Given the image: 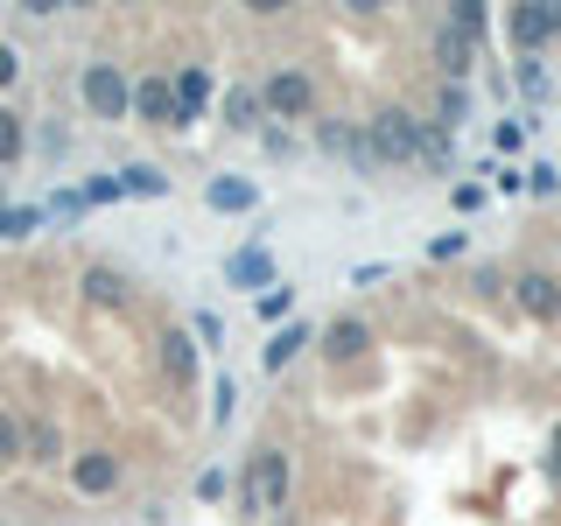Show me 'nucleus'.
Wrapping results in <instances>:
<instances>
[{"label": "nucleus", "instance_id": "f257e3e1", "mask_svg": "<svg viewBox=\"0 0 561 526\" xmlns=\"http://www.w3.org/2000/svg\"><path fill=\"white\" fill-rule=\"evenodd\" d=\"M295 499V456L280 443H253V456H245L239 470V513L245 519H280Z\"/></svg>", "mask_w": 561, "mask_h": 526}, {"label": "nucleus", "instance_id": "f03ea898", "mask_svg": "<svg viewBox=\"0 0 561 526\" xmlns=\"http://www.w3.org/2000/svg\"><path fill=\"white\" fill-rule=\"evenodd\" d=\"M421 127H428V113H414V105H379L373 119H358L365 148H373L379 169H414L421 162Z\"/></svg>", "mask_w": 561, "mask_h": 526}, {"label": "nucleus", "instance_id": "7ed1b4c3", "mask_svg": "<svg viewBox=\"0 0 561 526\" xmlns=\"http://www.w3.org/2000/svg\"><path fill=\"white\" fill-rule=\"evenodd\" d=\"M78 99H84L92 119H105V127H127V119H134V84H127V70L105 64V57H92L78 70Z\"/></svg>", "mask_w": 561, "mask_h": 526}, {"label": "nucleus", "instance_id": "20e7f679", "mask_svg": "<svg viewBox=\"0 0 561 526\" xmlns=\"http://www.w3.org/2000/svg\"><path fill=\"white\" fill-rule=\"evenodd\" d=\"M260 113L288 119V127L316 119V78H309V64H274L267 78H260Z\"/></svg>", "mask_w": 561, "mask_h": 526}, {"label": "nucleus", "instance_id": "39448f33", "mask_svg": "<svg viewBox=\"0 0 561 526\" xmlns=\"http://www.w3.org/2000/svg\"><path fill=\"white\" fill-rule=\"evenodd\" d=\"M64 478H70V491H78V499H113V491L127 484V456H119V449H105V443H92V449H70Z\"/></svg>", "mask_w": 561, "mask_h": 526}, {"label": "nucleus", "instance_id": "423d86ee", "mask_svg": "<svg viewBox=\"0 0 561 526\" xmlns=\"http://www.w3.org/2000/svg\"><path fill=\"white\" fill-rule=\"evenodd\" d=\"M561 35V0H526V8H505V43L519 57H548V43Z\"/></svg>", "mask_w": 561, "mask_h": 526}, {"label": "nucleus", "instance_id": "0eeeda50", "mask_svg": "<svg viewBox=\"0 0 561 526\" xmlns=\"http://www.w3.org/2000/svg\"><path fill=\"white\" fill-rule=\"evenodd\" d=\"M154 365H162V379L175 386V393H197L204 351H197V338H190L183 323H162V330H154Z\"/></svg>", "mask_w": 561, "mask_h": 526}, {"label": "nucleus", "instance_id": "6e6552de", "mask_svg": "<svg viewBox=\"0 0 561 526\" xmlns=\"http://www.w3.org/2000/svg\"><path fill=\"white\" fill-rule=\"evenodd\" d=\"M169 92H175V134H190L204 119V105L218 99V78H210V64H175Z\"/></svg>", "mask_w": 561, "mask_h": 526}, {"label": "nucleus", "instance_id": "1a4fd4ad", "mask_svg": "<svg viewBox=\"0 0 561 526\" xmlns=\"http://www.w3.org/2000/svg\"><path fill=\"white\" fill-rule=\"evenodd\" d=\"M379 338H373V323H365V316H330L323 330H316V351H323V365H358L365 351H373Z\"/></svg>", "mask_w": 561, "mask_h": 526}, {"label": "nucleus", "instance_id": "9d476101", "mask_svg": "<svg viewBox=\"0 0 561 526\" xmlns=\"http://www.w3.org/2000/svg\"><path fill=\"white\" fill-rule=\"evenodd\" d=\"M78 295H84V309L119 316V309H134V274L113 267V260H92V267L78 274Z\"/></svg>", "mask_w": 561, "mask_h": 526}, {"label": "nucleus", "instance_id": "9b49d317", "mask_svg": "<svg viewBox=\"0 0 561 526\" xmlns=\"http://www.w3.org/2000/svg\"><path fill=\"white\" fill-rule=\"evenodd\" d=\"M505 288H513L519 316H534V323H561V274H548V267H519Z\"/></svg>", "mask_w": 561, "mask_h": 526}, {"label": "nucleus", "instance_id": "f8f14e48", "mask_svg": "<svg viewBox=\"0 0 561 526\" xmlns=\"http://www.w3.org/2000/svg\"><path fill=\"white\" fill-rule=\"evenodd\" d=\"M22 464H35V470H64L70 464V443H64L57 414H22Z\"/></svg>", "mask_w": 561, "mask_h": 526}, {"label": "nucleus", "instance_id": "ddd939ff", "mask_svg": "<svg viewBox=\"0 0 561 526\" xmlns=\"http://www.w3.org/2000/svg\"><path fill=\"white\" fill-rule=\"evenodd\" d=\"M225 281H232V288H245V295H267L274 288V253H267V239H245L232 260H225Z\"/></svg>", "mask_w": 561, "mask_h": 526}, {"label": "nucleus", "instance_id": "4468645a", "mask_svg": "<svg viewBox=\"0 0 561 526\" xmlns=\"http://www.w3.org/2000/svg\"><path fill=\"white\" fill-rule=\"evenodd\" d=\"M428 57H435V70H443V84H463L470 64H478V43H463L449 22H435L428 28Z\"/></svg>", "mask_w": 561, "mask_h": 526}, {"label": "nucleus", "instance_id": "2eb2a0df", "mask_svg": "<svg viewBox=\"0 0 561 526\" xmlns=\"http://www.w3.org/2000/svg\"><path fill=\"white\" fill-rule=\"evenodd\" d=\"M204 210H218V218H245V210H260V183H253V175H210V183H204Z\"/></svg>", "mask_w": 561, "mask_h": 526}, {"label": "nucleus", "instance_id": "dca6fc26", "mask_svg": "<svg viewBox=\"0 0 561 526\" xmlns=\"http://www.w3.org/2000/svg\"><path fill=\"white\" fill-rule=\"evenodd\" d=\"M134 119H148V127L175 134V92L162 70H148V78H134Z\"/></svg>", "mask_w": 561, "mask_h": 526}, {"label": "nucleus", "instance_id": "f3484780", "mask_svg": "<svg viewBox=\"0 0 561 526\" xmlns=\"http://www.w3.org/2000/svg\"><path fill=\"white\" fill-rule=\"evenodd\" d=\"M309 344H316V330L302 323V316H295V323H280L274 338H267V351H260V373H288V365L302 358Z\"/></svg>", "mask_w": 561, "mask_h": 526}, {"label": "nucleus", "instance_id": "a211bd4d", "mask_svg": "<svg viewBox=\"0 0 561 526\" xmlns=\"http://www.w3.org/2000/svg\"><path fill=\"white\" fill-rule=\"evenodd\" d=\"M225 127H232V134H260V127H267V113H260V84H253V78L225 92Z\"/></svg>", "mask_w": 561, "mask_h": 526}, {"label": "nucleus", "instance_id": "6ab92c4d", "mask_svg": "<svg viewBox=\"0 0 561 526\" xmlns=\"http://www.w3.org/2000/svg\"><path fill=\"white\" fill-rule=\"evenodd\" d=\"M169 169L162 162H127V169H119V197H169Z\"/></svg>", "mask_w": 561, "mask_h": 526}, {"label": "nucleus", "instance_id": "aec40b11", "mask_svg": "<svg viewBox=\"0 0 561 526\" xmlns=\"http://www.w3.org/2000/svg\"><path fill=\"white\" fill-rule=\"evenodd\" d=\"M443 22L456 28V35H463V43H491V8H478V0H449V14H443Z\"/></svg>", "mask_w": 561, "mask_h": 526}, {"label": "nucleus", "instance_id": "412c9836", "mask_svg": "<svg viewBox=\"0 0 561 526\" xmlns=\"http://www.w3.org/2000/svg\"><path fill=\"white\" fill-rule=\"evenodd\" d=\"M513 84H519L526 105H548V99H554V70L540 64V57H519V64H513Z\"/></svg>", "mask_w": 561, "mask_h": 526}, {"label": "nucleus", "instance_id": "4be33fe9", "mask_svg": "<svg viewBox=\"0 0 561 526\" xmlns=\"http://www.w3.org/2000/svg\"><path fill=\"white\" fill-rule=\"evenodd\" d=\"M43 225H49V204H8V210H0V239H35V232H43Z\"/></svg>", "mask_w": 561, "mask_h": 526}, {"label": "nucleus", "instance_id": "5701e85b", "mask_svg": "<svg viewBox=\"0 0 561 526\" xmlns=\"http://www.w3.org/2000/svg\"><path fill=\"white\" fill-rule=\"evenodd\" d=\"M463 119H470V92H463V84H443V92H435V113H428V127L456 134Z\"/></svg>", "mask_w": 561, "mask_h": 526}, {"label": "nucleus", "instance_id": "b1692460", "mask_svg": "<svg viewBox=\"0 0 561 526\" xmlns=\"http://www.w3.org/2000/svg\"><path fill=\"white\" fill-rule=\"evenodd\" d=\"M253 316H260V323H295V281H274V288L267 295H253Z\"/></svg>", "mask_w": 561, "mask_h": 526}, {"label": "nucleus", "instance_id": "393cba45", "mask_svg": "<svg viewBox=\"0 0 561 526\" xmlns=\"http://www.w3.org/2000/svg\"><path fill=\"white\" fill-rule=\"evenodd\" d=\"M22 155H28V119L14 105H0V169H14Z\"/></svg>", "mask_w": 561, "mask_h": 526}, {"label": "nucleus", "instance_id": "a878e982", "mask_svg": "<svg viewBox=\"0 0 561 526\" xmlns=\"http://www.w3.org/2000/svg\"><path fill=\"white\" fill-rule=\"evenodd\" d=\"M316 127V148L323 155H344L351 162V148H358V119H309Z\"/></svg>", "mask_w": 561, "mask_h": 526}, {"label": "nucleus", "instance_id": "bb28decb", "mask_svg": "<svg viewBox=\"0 0 561 526\" xmlns=\"http://www.w3.org/2000/svg\"><path fill=\"white\" fill-rule=\"evenodd\" d=\"M421 162L443 175V169L456 162V134H443V127H421Z\"/></svg>", "mask_w": 561, "mask_h": 526}, {"label": "nucleus", "instance_id": "cd10ccee", "mask_svg": "<svg viewBox=\"0 0 561 526\" xmlns=\"http://www.w3.org/2000/svg\"><path fill=\"white\" fill-rule=\"evenodd\" d=\"M14 464H22V414L0 400V470H14Z\"/></svg>", "mask_w": 561, "mask_h": 526}, {"label": "nucleus", "instance_id": "c85d7f7f", "mask_svg": "<svg viewBox=\"0 0 561 526\" xmlns=\"http://www.w3.org/2000/svg\"><path fill=\"white\" fill-rule=\"evenodd\" d=\"M183 330L197 338V351H225V316H218V309H197Z\"/></svg>", "mask_w": 561, "mask_h": 526}, {"label": "nucleus", "instance_id": "c756f323", "mask_svg": "<svg viewBox=\"0 0 561 526\" xmlns=\"http://www.w3.org/2000/svg\"><path fill=\"white\" fill-rule=\"evenodd\" d=\"M78 204H84V210L119 204V175H84V183H78Z\"/></svg>", "mask_w": 561, "mask_h": 526}, {"label": "nucleus", "instance_id": "7c9ffc66", "mask_svg": "<svg viewBox=\"0 0 561 526\" xmlns=\"http://www.w3.org/2000/svg\"><path fill=\"white\" fill-rule=\"evenodd\" d=\"M526 197H540V204L561 197V169L554 162H534V169H526Z\"/></svg>", "mask_w": 561, "mask_h": 526}, {"label": "nucleus", "instance_id": "2f4dec72", "mask_svg": "<svg viewBox=\"0 0 561 526\" xmlns=\"http://www.w3.org/2000/svg\"><path fill=\"white\" fill-rule=\"evenodd\" d=\"M232 408H239V386L218 379V386H210V428H225V421H232Z\"/></svg>", "mask_w": 561, "mask_h": 526}, {"label": "nucleus", "instance_id": "473e14b6", "mask_svg": "<svg viewBox=\"0 0 561 526\" xmlns=\"http://www.w3.org/2000/svg\"><path fill=\"white\" fill-rule=\"evenodd\" d=\"M449 204L470 218V210H484V204H491V190H484V183H456V190H449Z\"/></svg>", "mask_w": 561, "mask_h": 526}, {"label": "nucleus", "instance_id": "72a5a7b5", "mask_svg": "<svg viewBox=\"0 0 561 526\" xmlns=\"http://www.w3.org/2000/svg\"><path fill=\"white\" fill-rule=\"evenodd\" d=\"M225 491H232V478H225V470H197V499H204V505H218Z\"/></svg>", "mask_w": 561, "mask_h": 526}, {"label": "nucleus", "instance_id": "f704fd0d", "mask_svg": "<svg viewBox=\"0 0 561 526\" xmlns=\"http://www.w3.org/2000/svg\"><path fill=\"white\" fill-rule=\"evenodd\" d=\"M8 84H22V49L0 43V92H8Z\"/></svg>", "mask_w": 561, "mask_h": 526}, {"label": "nucleus", "instance_id": "c9c22d12", "mask_svg": "<svg viewBox=\"0 0 561 526\" xmlns=\"http://www.w3.org/2000/svg\"><path fill=\"white\" fill-rule=\"evenodd\" d=\"M470 245V232H443V239H428V260H456Z\"/></svg>", "mask_w": 561, "mask_h": 526}, {"label": "nucleus", "instance_id": "e433bc0d", "mask_svg": "<svg viewBox=\"0 0 561 526\" xmlns=\"http://www.w3.org/2000/svg\"><path fill=\"white\" fill-rule=\"evenodd\" d=\"M519 140H526V119H505V127H499V155H513Z\"/></svg>", "mask_w": 561, "mask_h": 526}, {"label": "nucleus", "instance_id": "4c0bfd02", "mask_svg": "<svg viewBox=\"0 0 561 526\" xmlns=\"http://www.w3.org/2000/svg\"><path fill=\"white\" fill-rule=\"evenodd\" d=\"M491 175H499V190H505V197H519V190H526V169H491Z\"/></svg>", "mask_w": 561, "mask_h": 526}, {"label": "nucleus", "instance_id": "58836bf2", "mask_svg": "<svg viewBox=\"0 0 561 526\" xmlns=\"http://www.w3.org/2000/svg\"><path fill=\"white\" fill-rule=\"evenodd\" d=\"M386 274H393V267H386V260H373V267H358V274H351V288H373V281H386Z\"/></svg>", "mask_w": 561, "mask_h": 526}, {"label": "nucleus", "instance_id": "ea45409f", "mask_svg": "<svg viewBox=\"0 0 561 526\" xmlns=\"http://www.w3.org/2000/svg\"><path fill=\"white\" fill-rule=\"evenodd\" d=\"M548 478L561 484V428H554V449H548Z\"/></svg>", "mask_w": 561, "mask_h": 526}]
</instances>
